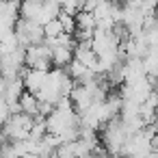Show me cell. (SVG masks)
Instances as JSON below:
<instances>
[{"instance_id":"6da1fadb","label":"cell","mask_w":158,"mask_h":158,"mask_svg":"<svg viewBox=\"0 0 158 158\" xmlns=\"http://www.w3.org/2000/svg\"><path fill=\"white\" fill-rule=\"evenodd\" d=\"M46 76H48V72L24 67V69L20 72V78H22V85H24V91H28V93L35 95V93L41 89V85L46 82Z\"/></svg>"},{"instance_id":"7a4b0ae2","label":"cell","mask_w":158,"mask_h":158,"mask_svg":"<svg viewBox=\"0 0 158 158\" xmlns=\"http://www.w3.org/2000/svg\"><path fill=\"white\" fill-rule=\"evenodd\" d=\"M24 93V85H22V78L18 76V78H11V80H7V87H5V102L7 104H15L18 100H20V95Z\"/></svg>"},{"instance_id":"3957f363","label":"cell","mask_w":158,"mask_h":158,"mask_svg":"<svg viewBox=\"0 0 158 158\" xmlns=\"http://www.w3.org/2000/svg\"><path fill=\"white\" fill-rule=\"evenodd\" d=\"M72 59H74L72 48H50V63L54 67H67Z\"/></svg>"},{"instance_id":"277c9868","label":"cell","mask_w":158,"mask_h":158,"mask_svg":"<svg viewBox=\"0 0 158 158\" xmlns=\"http://www.w3.org/2000/svg\"><path fill=\"white\" fill-rule=\"evenodd\" d=\"M18 104H20V110L24 113V115H28V117H37V106H39V102H37V98L33 95V93H28V91H24L22 95H20V100H18Z\"/></svg>"},{"instance_id":"5b68a950","label":"cell","mask_w":158,"mask_h":158,"mask_svg":"<svg viewBox=\"0 0 158 158\" xmlns=\"http://www.w3.org/2000/svg\"><path fill=\"white\" fill-rule=\"evenodd\" d=\"M74 22H76V31H82V33H93L95 31V20L89 11H78L74 15Z\"/></svg>"}]
</instances>
